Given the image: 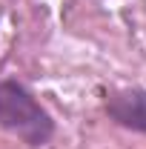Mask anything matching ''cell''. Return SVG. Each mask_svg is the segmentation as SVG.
<instances>
[{
  "label": "cell",
  "mask_w": 146,
  "mask_h": 149,
  "mask_svg": "<svg viewBox=\"0 0 146 149\" xmlns=\"http://www.w3.org/2000/svg\"><path fill=\"white\" fill-rule=\"evenodd\" d=\"M103 112L112 123L146 135V89L138 86L112 89L103 100Z\"/></svg>",
  "instance_id": "2"
},
{
  "label": "cell",
  "mask_w": 146,
  "mask_h": 149,
  "mask_svg": "<svg viewBox=\"0 0 146 149\" xmlns=\"http://www.w3.org/2000/svg\"><path fill=\"white\" fill-rule=\"evenodd\" d=\"M0 129L26 146L40 149L55 138V118L17 80H0Z\"/></svg>",
  "instance_id": "1"
}]
</instances>
